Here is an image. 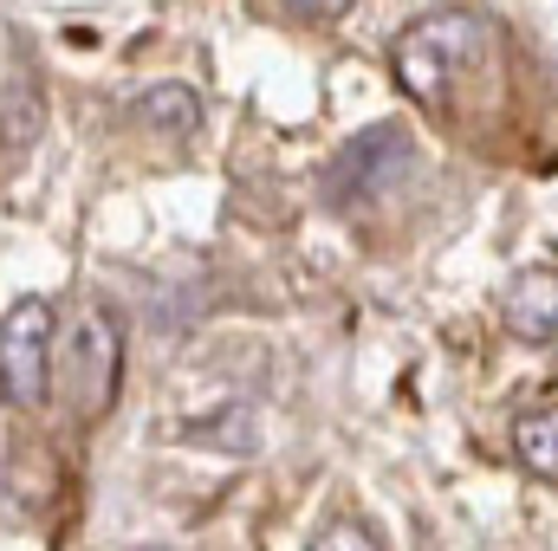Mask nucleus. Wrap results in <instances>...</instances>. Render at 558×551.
I'll list each match as a JSON object with an SVG mask.
<instances>
[{
    "mask_svg": "<svg viewBox=\"0 0 558 551\" xmlns=\"http://www.w3.org/2000/svg\"><path fill=\"white\" fill-rule=\"evenodd\" d=\"M52 377H59V396L78 421H98V415L118 403V377H124V318L105 305V298H78L65 318H59V338H52Z\"/></svg>",
    "mask_w": 558,
    "mask_h": 551,
    "instance_id": "obj_2",
    "label": "nucleus"
},
{
    "mask_svg": "<svg viewBox=\"0 0 558 551\" xmlns=\"http://www.w3.org/2000/svg\"><path fill=\"white\" fill-rule=\"evenodd\" d=\"M494 52H500V33L481 7H428L397 33L390 72L416 105L448 111L461 91H474L494 72Z\"/></svg>",
    "mask_w": 558,
    "mask_h": 551,
    "instance_id": "obj_1",
    "label": "nucleus"
},
{
    "mask_svg": "<svg viewBox=\"0 0 558 551\" xmlns=\"http://www.w3.org/2000/svg\"><path fill=\"white\" fill-rule=\"evenodd\" d=\"M131 118H137L143 131H156V137H195L202 131V98L189 91V85H175V78H162V85H143L137 105H131Z\"/></svg>",
    "mask_w": 558,
    "mask_h": 551,
    "instance_id": "obj_6",
    "label": "nucleus"
},
{
    "mask_svg": "<svg viewBox=\"0 0 558 551\" xmlns=\"http://www.w3.org/2000/svg\"><path fill=\"white\" fill-rule=\"evenodd\" d=\"M52 338H59V305L46 292H26L0 311V396L20 409L52 403Z\"/></svg>",
    "mask_w": 558,
    "mask_h": 551,
    "instance_id": "obj_4",
    "label": "nucleus"
},
{
    "mask_svg": "<svg viewBox=\"0 0 558 551\" xmlns=\"http://www.w3.org/2000/svg\"><path fill=\"white\" fill-rule=\"evenodd\" d=\"M137 551H169V546H137Z\"/></svg>",
    "mask_w": 558,
    "mask_h": 551,
    "instance_id": "obj_10",
    "label": "nucleus"
},
{
    "mask_svg": "<svg viewBox=\"0 0 558 551\" xmlns=\"http://www.w3.org/2000/svg\"><path fill=\"white\" fill-rule=\"evenodd\" d=\"M279 7H286V13H299V20H318V26H325V20H344L357 0H279Z\"/></svg>",
    "mask_w": 558,
    "mask_h": 551,
    "instance_id": "obj_9",
    "label": "nucleus"
},
{
    "mask_svg": "<svg viewBox=\"0 0 558 551\" xmlns=\"http://www.w3.org/2000/svg\"><path fill=\"white\" fill-rule=\"evenodd\" d=\"M416 169H422V156H416V137L403 124H371V131H357V137L325 162L318 188H325L331 208H357V201H384Z\"/></svg>",
    "mask_w": 558,
    "mask_h": 551,
    "instance_id": "obj_3",
    "label": "nucleus"
},
{
    "mask_svg": "<svg viewBox=\"0 0 558 551\" xmlns=\"http://www.w3.org/2000/svg\"><path fill=\"white\" fill-rule=\"evenodd\" d=\"M513 454H520V467H526L533 480H553L558 487V403L553 409L520 415V428H513Z\"/></svg>",
    "mask_w": 558,
    "mask_h": 551,
    "instance_id": "obj_7",
    "label": "nucleus"
},
{
    "mask_svg": "<svg viewBox=\"0 0 558 551\" xmlns=\"http://www.w3.org/2000/svg\"><path fill=\"white\" fill-rule=\"evenodd\" d=\"M312 551H390V546H384V532H377L371 519L338 513V519H325V526L312 532Z\"/></svg>",
    "mask_w": 558,
    "mask_h": 551,
    "instance_id": "obj_8",
    "label": "nucleus"
},
{
    "mask_svg": "<svg viewBox=\"0 0 558 551\" xmlns=\"http://www.w3.org/2000/svg\"><path fill=\"white\" fill-rule=\"evenodd\" d=\"M500 318L520 344H553L558 338V267H520L500 292Z\"/></svg>",
    "mask_w": 558,
    "mask_h": 551,
    "instance_id": "obj_5",
    "label": "nucleus"
}]
</instances>
